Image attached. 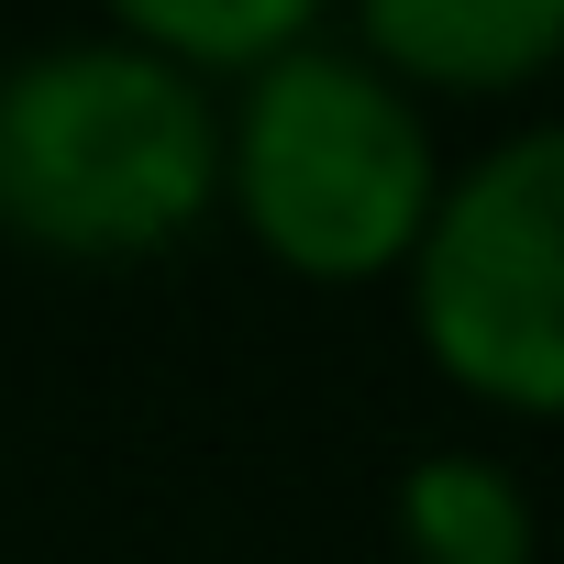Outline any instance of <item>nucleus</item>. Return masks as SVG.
Masks as SVG:
<instances>
[{
	"label": "nucleus",
	"instance_id": "1",
	"mask_svg": "<svg viewBox=\"0 0 564 564\" xmlns=\"http://www.w3.org/2000/svg\"><path fill=\"white\" fill-rule=\"evenodd\" d=\"M221 188L210 78L133 45L67 34L0 67V232L45 254H155Z\"/></svg>",
	"mask_w": 564,
	"mask_h": 564
},
{
	"label": "nucleus",
	"instance_id": "2",
	"mask_svg": "<svg viewBox=\"0 0 564 564\" xmlns=\"http://www.w3.org/2000/svg\"><path fill=\"white\" fill-rule=\"evenodd\" d=\"M221 188L243 199L254 243L300 276H377L421 243L443 188L421 100L344 45H276L221 122Z\"/></svg>",
	"mask_w": 564,
	"mask_h": 564
},
{
	"label": "nucleus",
	"instance_id": "3",
	"mask_svg": "<svg viewBox=\"0 0 564 564\" xmlns=\"http://www.w3.org/2000/svg\"><path fill=\"white\" fill-rule=\"evenodd\" d=\"M410 300L432 355L476 399L498 410L564 399V133H509L432 188L410 243Z\"/></svg>",
	"mask_w": 564,
	"mask_h": 564
},
{
	"label": "nucleus",
	"instance_id": "4",
	"mask_svg": "<svg viewBox=\"0 0 564 564\" xmlns=\"http://www.w3.org/2000/svg\"><path fill=\"white\" fill-rule=\"evenodd\" d=\"M366 34L388 67L443 78V89H520L553 34H564V0H366Z\"/></svg>",
	"mask_w": 564,
	"mask_h": 564
},
{
	"label": "nucleus",
	"instance_id": "5",
	"mask_svg": "<svg viewBox=\"0 0 564 564\" xmlns=\"http://www.w3.org/2000/svg\"><path fill=\"white\" fill-rule=\"evenodd\" d=\"M399 542L410 564H531V498L498 454H421L399 476Z\"/></svg>",
	"mask_w": 564,
	"mask_h": 564
},
{
	"label": "nucleus",
	"instance_id": "6",
	"mask_svg": "<svg viewBox=\"0 0 564 564\" xmlns=\"http://www.w3.org/2000/svg\"><path fill=\"white\" fill-rule=\"evenodd\" d=\"M122 34L177 56V67H265L276 45H300L322 0H111Z\"/></svg>",
	"mask_w": 564,
	"mask_h": 564
}]
</instances>
